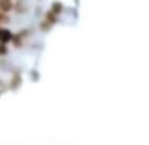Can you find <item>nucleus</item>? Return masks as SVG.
<instances>
[{"label": "nucleus", "mask_w": 149, "mask_h": 145, "mask_svg": "<svg viewBox=\"0 0 149 145\" xmlns=\"http://www.w3.org/2000/svg\"><path fill=\"white\" fill-rule=\"evenodd\" d=\"M49 11H53L55 15H61L62 11H64V6H62V2H53L49 8Z\"/></svg>", "instance_id": "2"}, {"label": "nucleus", "mask_w": 149, "mask_h": 145, "mask_svg": "<svg viewBox=\"0 0 149 145\" xmlns=\"http://www.w3.org/2000/svg\"><path fill=\"white\" fill-rule=\"evenodd\" d=\"M11 40H13V32L2 25V26H0V44H8V45H10Z\"/></svg>", "instance_id": "1"}]
</instances>
